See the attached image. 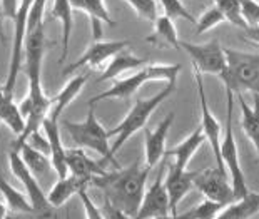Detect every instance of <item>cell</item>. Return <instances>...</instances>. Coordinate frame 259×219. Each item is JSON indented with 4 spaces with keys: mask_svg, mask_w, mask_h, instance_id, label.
<instances>
[{
    "mask_svg": "<svg viewBox=\"0 0 259 219\" xmlns=\"http://www.w3.org/2000/svg\"><path fill=\"white\" fill-rule=\"evenodd\" d=\"M9 166H10V171H12L14 176L20 181L22 186H24V191H25L24 194L27 196V199H29L32 209H34V214H37L38 217L51 216L52 206L49 204L46 191H44L42 186L38 184V181L34 174L27 169L19 152H15V151L9 152Z\"/></svg>",
    "mask_w": 259,
    "mask_h": 219,
    "instance_id": "cell-7",
    "label": "cell"
},
{
    "mask_svg": "<svg viewBox=\"0 0 259 219\" xmlns=\"http://www.w3.org/2000/svg\"><path fill=\"white\" fill-rule=\"evenodd\" d=\"M134 12L139 15V17L146 19L149 22H154L159 15H157V2L156 0H125Z\"/></svg>",
    "mask_w": 259,
    "mask_h": 219,
    "instance_id": "cell-34",
    "label": "cell"
},
{
    "mask_svg": "<svg viewBox=\"0 0 259 219\" xmlns=\"http://www.w3.org/2000/svg\"><path fill=\"white\" fill-rule=\"evenodd\" d=\"M65 164H67L69 174L85 179L87 183H91L94 178H101L106 174L102 162L91 159L82 149H65Z\"/></svg>",
    "mask_w": 259,
    "mask_h": 219,
    "instance_id": "cell-16",
    "label": "cell"
},
{
    "mask_svg": "<svg viewBox=\"0 0 259 219\" xmlns=\"http://www.w3.org/2000/svg\"><path fill=\"white\" fill-rule=\"evenodd\" d=\"M69 2L72 9L82 10V12H85L91 17L94 40L102 39L101 22H106L109 25H115V20L111 19V14H109L104 0H69Z\"/></svg>",
    "mask_w": 259,
    "mask_h": 219,
    "instance_id": "cell-19",
    "label": "cell"
},
{
    "mask_svg": "<svg viewBox=\"0 0 259 219\" xmlns=\"http://www.w3.org/2000/svg\"><path fill=\"white\" fill-rule=\"evenodd\" d=\"M34 0H19L17 12L14 15V42H12V52H10V64H9V74L5 80L4 91L7 94L14 96L15 84H17L19 72L24 60V42L27 35V20H29L30 7Z\"/></svg>",
    "mask_w": 259,
    "mask_h": 219,
    "instance_id": "cell-6",
    "label": "cell"
},
{
    "mask_svg": "<svg viewBox=\"0 0 259 219\" xmlns=\"http://www.w3.org/2000/svg\"><path fill=\"white\" fill-rule=\"evenodd\" d=\"M174 91H176V84L167 82L166 87L159 91L156 96L149 97V99H137L134 102V106H132V109L129 111V114L120 120V124L117 125V127L107 130L109 138H115L112 146H111L112 157H115L117 151L137 133V130L146 127L149 117L152 116L154 111H156V109L161 106V104L166 101Z\"/></svg>",
    "mask_w": 259,
    "mask_h": 219,
    "instance_id": "cell-2",
    "label": "cell"
},
{
    "mask_svg": "<svg viewBox=\"0 0 259 219\" xmlns=\"http://www.w3.org/2000/svg\"><path fill=\"white\" fill-rule=\"evenodd\" d=\"M7 219H14V217H9V216H7Z\"/></svg>",
    "mask_w": 259,
    "mask_h": 219,
    "instance_id": "cell-43",
    "label": "cell"
},
{
    "mask_svg": "<svg viewBox=\"0 0 259 219\" xmlns=\"http://www.w3.org/2000/svg\"><path fill=\"white\" fill-rule=\"evenodd\" d=\"M181 69H183L181 64H146L149 80H162L166 84L167 82L176 84Z\"/></svg>",
    "mask_w": 259,
    "mask_h": 219,
    "instance_id": "cell-31",
    "label": "cell"
},
{
    "mask_svg": "<svg viewBox=\"0 0 259 219\" xmlns=\"http://www.w3.org/2000/svg\"><path fill=\"white\" fill-rule=\"evenodd\" d=\"M91 183H87L85 179L75 178L72 174H67L65 178H60L56 184L52 186V189L47 193V201L52 207H60L64 206L72 196L79 194L80 191L87 189V186Z\"/></svg>",
    "mask_w": 259,
    "mask_h": 219,
    "instance_id": "cell-20",
    "label": "cell"
},
{
    "mask_svg": "<svg viewBox=\"0 0 259 219\" xmlns=\"http://www.w3.org/2000/svg\"><path fill=\"white\" fill-rule=\"evenodd\" d=\"M82 201V204H84V211H85V219H104L102 216V211L101 207L96 206V202L91 199V196L87 194V189L80 191L79 194H77Z\"/></svg>",
    "mask_w": 259,
    "mask_h": 219,
    "instance_id": "cell-37",
    "label": "cell"
},
{
    "mask_svg": "<svg viewBox=\"0 0 259 219\" xmlns=\"http://www.w3.org/2000/svg\"><path fill=\"white\" fill-rule=\"evenodd\" d=\"M194 69V67H192ZM194 79H196V84H197V94H199V107H201V124L199 127L202 129V134L204 138L207 139L209 146H211V151L214 157H216V162H218V169L221 172H226L224 169V164L221 159V151H219V144H221V138H223V129H221V124L219 120L214 117V114L211 112L209 109V104L206 99V92H204V84H202V74L197 72L194 69ZM228 174V172H226Z\"/></svg>",
    "mask_w": 259,
    "mask_h": 219,
    "instance_id": "cell-10",
    "label": "cell"
},
{
    "mask_svg": "<svg viewBox=\"0 0 259 219\" xmlns=\"http://www.w3.org/2000/svg\"><path fill=\"white\" fill-rule=\"evenodd\" d=\"M102 216L104 219H132L131 216H127L125 212L122 211H119L117 207H114L111 202H104V206H102Z\"/></svg>",
    "mask_w": 259,
    "mask_h": 219,
    "instance_id": "cell-38",
    "label": "cell"
},
{
    "mask_svg": "<svg viewBox=\"0 0 259 219\" xmlns=\"http://www.w3.org/2000/svg\"><path fill=\"white\" fill-rule=\"evenodd\" d=\"M147 64L146 59L136 57L134 54H131L127 49L117 52L115 56L111 59V62L107 64V67L102 70L101 77H97V84H102L106 80H112V79H119V75H122L127 70H134V69H141Z\"/></svg>",
    "mask_w": 259,
    "mask_h": 219,
    "instance_id": "cell-21",
    "label": "cell"
},
{
    "mask_svg": "<svg viewBox=\"0 0 259 219\" xmlns=\"http://www.w3.org/2000/svg\"><path fill=\"white\" fill-rule=\"evenodd\" d=\"M154 219H176V216H170V214H167V216H162V217H154Z\"/></svg>",
    "mask_w": 259,
    "mask_h": 219,
    "instance_id": "cell-41",
    "label": "cell"
},
{
    "mask_svg": "<svg viewBox=\"0 0 259 219\" xmlns=\"http://www.w3.org/2000/svg\"><path fill=\"white\" fill-rule=\"evenodd\" d=\"M167 174L166 179H164V186H166L167 191V198H169V214L170 216H178V206L179 202L183 201L187 193L194 188L192 181H194V176L197 171H179V169L172 167L169 164L166 167Z\"/></svg>",
    "mask_w": 259,
    "mask_h": 219,
    "instance_id": "cell-13",
    "label": "cell"
},
{
    "mask_svg": "<svg viewBox=\"0 0 259 219\" xmlns=\"http://www.w3.org/2000/svg\"><path fill=\"white\" fill-rule=\"evenodd\" d=\"M72 10L74 9L70 7L69 0H54L51 15L54 19L60 20V24H62V56H60V60H59L60 64L67 59V52H69V42H70V35H72V29H74Z\"/></svg>",
    "mask_w": 259,
    "mask_h": 219,
    "instance_id": "cell-24",
    "label": "cell"
},
{
    "mask_svg": "<svg viewBox=\"0 0 259 219\" xmlns=\"http://www.w3.org/2000/svg\"><path fill=\"white\" fill-rule=\"evenodd\" d=\"M164 174H166V164L161 167L156 181L144 191L139 211L134 219H154L169 214V198L164 186Z\"/></svg>",
    "mask_w": 259,
    "mask_h": 219,
    "instance_id": "cell-12",
    "label": "cell"
},
{
    "mask_svg": "<svg viewBox=\"0 0 259 219\" xmlns=\"http://www.w3.org/2000/svg\"><path fill=\"white\" fill-rule=\"evenodd\" d=\"M4 20H5V15H4V10H2V5H0V42H5V30H4Z\"/></svg>",
    "mask_w": 259,
    "mask_h": 219,
    "instance_id": "cell-40",
    "label": "cell"
},
{
    "mask_svg": "<svg viewBox=\"0 0 259 219\" xmlns=\"http://www.w3.org/2000/svg\"><path fill=\"white\" fill-rule=\"evenodd\" d=\"M149 172L151 167L136 161L127 167H115L111 172L106 171L104 176L94 178L91 183L104 191L107 202L134 219L144 196Z\"/></svg>",
    "mask_w": 259,
    "mask_h": 219,
    "instance_id": "cell-1",
    "label": "cell"
},
{
    "mask_svg": "<svg viewBox=\"0 0 259 219\" xmlns=\"http://www.w3.org/2000/svg\"><path fill=\"white\" fill-rule=\"evenodd\" d=\"M87 79H89V74L75 75L72 80H69L67 84L64 85V89L60 91L56 97H51V107H49V112L46 117L52 120H59L64 109L79 96V92L82 91V87H84Z\"/></svg>",
    "mask_w": 259,
    "mask_h": 219,
    "instance_id": "cell-22",
    "label": "cell"
},
{
    "mask_svg": "<svg viewBox=\"0 0 259 219\" xmlns=\"http://www.w3.org/2000/svg\"><path fill=\"white\" fill-rule=\"evenodd\" d=\"M172 122H174V112H170L154 130L144 129V138H146L144 139V147H146L144 154H146V166L147 167L152 169L164 157L167 134H169Z\"/></svg>",
    "mask_w": 259,
    "mask_h": 219,
    "instance_id": "cell-14",
    "label": "cell"
},
{
    "mask_svg": "<svg viewBox=\"0 0 259 219\" xmlns=\"http://www.w3.org/2000/svg\"><path fill=\"white\" fill-rule=\"evenodd\" d=\"M259 209V196L254 191H251L246 198L234 201L233 204L226 206L224 209L214 219H251L257 214Z\"/></svg>",
    "mask_w": 259,
    "mask_h": 219,
    "instance_id": "cell-25",
    "label": "cell"
},
{
    "mask_svg": "<svg viewBox=\"0 0 259 219\" xmlns=\"http://www.w3.org/2000/svg\"><path fill=\"white\" fill-rule=\"evenodd\" d=\"M179 49L189 54L192 59V67L201 74L216 75L221 79L226 70L224 47L218 40H211L207 43H191L179 40Z\"/></svg>",
    "mask_w": 259,
    "mask_h": 219,
    "instance_id": "cell-8",
    "label": "cell"
},
{
    "mask_svg": "<svg viewBox=\"0 0 259 219\" xmlns=\"http://www.w3.org/2000/svg\"><path fill=\"white\" fill-rule=\"evenodd\" d=\"M146 82H149V75H147V70L144 65V67H141L136 74L129 75V77L115 79V84L111 87V89L104 91L101 94H97L96 97H92L89 101V106H94V104L106 101V99H129V97L134 96Z\"/></svg>",
    "mask_w": 259,
    "mask_h": 219,
    "instance_id": "cell-15",
    "label": "cell"
},
{
    "mask_svg": "<svg viewBox=\"0 0 259 219\" xmlns=\"http://www.w3.org/2000/svg\"><path fill=\"white\" fill-rule=\"evenodd\" d=\"M241 15L249 29H257L259 22V7L256 0H239Z\"/></svg>",
    "mask_w": 259,
    "mask_h": 219,
    "instance_id": "cell-36",
    "label": "cell"
},
{
    "mask_svg": "<svg viewBox=\"0 0 259 219\" xmlns=\"http://www.w3.org/2000/svg\"><path fill=\"white\" fill-rule=\"evenodd\" d=\"M204 141H206V138H204V134H202V129L197 125V127L192 130V134L187 136L183 142H179L178 146H174L172 149H169V151L166 149L164 156H172L174 162L170 164V166L179 169V171H186L191 159L197 152V149L204 144Z\"/></svg>",
    "mask_w": 259,
    "mask_h": 219,
    "instance_id": "cell-18",
    "label": "cell"
},
{
    "mask_svg": "<svg viewBox=\"0 0 259 219\" xmlns=\"http://www.w3.org/2000/svg\"><path fill=\"white\" fill-rule=\"evenodd\" d=\"M226 70L221 75L224 87L233 91V94L246 91L257 96L259 85V56L242 51L224 49Z\"/></svg>",
    "mask_w": 259,
    "mask_h": 219,
    "instance_id": "cell-3",
    "label": "cell"
},
{
    "mask_svg": "<svg viewBox=\"0 0 259 219\" xmlns=\"http://www.w3.org/2000/svg\"><path fill=\"white\" fill-rule=\"evenodd\" d=\"M67 219H70V217H69V212H67Z\"/></svg>",
    "mask_w": 259,
    "mask_h": 219,
    "instance_id": "cell-42",
    "label": "cell"
},
{
    "mask_svg": "<svg viewBox=\"0 0 259 219\" xmlns=\"http://www.w3.org/2000/svg\"><path fill=\"white\" fill-rule=\"evenodd\" d=\"M233 91L226 89V97H228V117H226V129L221 138V144H219V151H221V159L224 164L226 172H229V183L233 188L236 201L246 198L251 193L249 186L246 183L244 171H242L241 161H239V152L238 144L234 139V130H233Z\"/></svg>",
    "mask_w": 259,
    "mask_h": 219,
    "instance_id": "cell-4",
    "label": "cell"
},
{
    "mask_svg": "<svg viewBox=\"0 0 259 219\" xmlns=\"http://www.w3.org/2000/svg\"><path fill=\"white\" fill-rule=\"evenodd\" d=\"M192 184L207 201L218 202L221 206H229L236 201L228 174L221 172L218 167L197 171Z\"/></svg>",
    "mask_w": 259,
    "mask_h": 219,
    "instance_id": "cell-9",
    "label": "cell"
},
{
    "mask_svg": "<svg viewBox=\"0 0 259 219\" xmlns=\"http://www.w3.org/2000/svg\"><path fill=\"white\" fill-rule=\"evenodd\" d=\"M131 40H94L92 46L87 49V51L82 54V56L75 60L74 64H70L65 67L64 75H69L75 72L79 69H97L102 67L104 62L109 59H112L115 54L124 51V49L129 47Z\"/></svg>",
    "mask_w": 259,
    "mask_h": 219,
    "instance_id": "cell-11",
    "label": "cell"
},
{
    "mask_svg": "<svg viewBox=\"0 0 259 219\" xmlns=\"http://www.w3.org/2000/svg\"><path fill=\"white\" fill-rule=\"evenodd\" d=\"M149 42H156V43H164L179 51V35L176 30L174 22L170 20L166 15L157 17L154 20V34L147 37Z\"/></svg>",
    "mask_w": 259,
    "mask_h": 219,
    "instance_id": "cell-28",
    "label": "cell"
},
{
    "mask_svg": "<svg viewBox=\"0 0 259 219\" xmlns=\"http://www.w3.org/2000/svg\"><path fill=\"white\" fill-rule=\"evenodd\" d=\"M214 2H216V7L219 9V12L223 14V17H224L226 22H229V24L239 27V29L246 30V32L252 30V29L247 27L244 19H242L239 0H214Z\"/></svg>",
    "mask_w": 259,
    "mask_h": 219,
    "instance_id": "cell-30",
    "label": "cell"
},
{
    "mask_svg": "<svg viewBox=\"0 0 259 219\" xmlns=\"http://www.w3.org/2000/svg\"><path fill=\"white\" fill-rule=\"evenodd\" d=\"M234 96L238 97V102H239V107H241V127H242V133L246 134V138L251 141L252 147H254V151L257 152V149H259V144H257L259 122H257V116H256V109L247 106L244 96H242L241 92H238V94H234Z\"/></svg>",
    "mask_w": 259,
    "mask_h": 219,
    "instance_id": "cell-29",
    "label": "cell"
},
{
    "mask_svg": "<svg viewBox=\"0 0 259 219\" xmlns=\"http://www.w3.org/2000/svg\"><path fill=\"white\" fill-rule=\"evenodd\" d=\"M64 129L67 130V134L72 138L79 147H85L94 152H97L99 156H102L104 161L112 162L115 167H119L115 157L111 154V144L109 141L111 138L107 136V130L104 129V125L99 122V119L96 117L94 107L89 106V112L87 117L82 122H70V120H64Z\"/></svg>",
    "mask_w": 259,
    "mask_h": 219,
    "instance_id": "cell-5",
    "label": "cell"
},
{
    "mask_svg": "<svg viewBox=\"0 0 259 219\" xmlns=\"http://www.w3.org/2000/svg\"><path fill=\"white\" fill-rule=\"evenodd\" d=\"M42 133L46 134V138L49 141V147H51V162L54 171L57 172L59 179L67 176V164H65V147L60 141V130H59V120L52 119H44L40 125Z\"/></svg>",
    "mask_w": 259,
    "mask_h": 219,
    "instance_id": "cell-17",
    "label": "cell"
},
{
    "mask_svg": "<svg viewBox=\"0 0 259 219\" xmlns=\"http://www.w3.org/2000/svg\"><path fill=\"white\" fill-rule=\"evenodd\" d=\"M164 9V15L169 17L170 20H176V19H181V20H186L189 24H194L196 25V19L187 12V9L183 5L181 0H159Z\"/></svg>",
    "mask_w": 259,
    "mask_h": 219,
    "instance_id": "cell-33",
    "label": "cell"
},
{
    "mask_svg": "<svg viewBox=\"0 0 259 219\" xmlns=\"http://www.w3.org/2000/svg\"><path fill=\"white\" fill-rule=\"evenodd\" d=\"M0 122L7 125L17 138L25 129V120L20 114L19 104H15L12 94L4 91V85H0Z\"/></svg>",
    "mask_w": 259,
    "mask_h": 219,
    "instance_id": "cell-23",
    "label": "cell"
},
{
    "mask_svg": "<svg viewBox=\"0 0 259 219\" xmlns=\"http://www.w3.org/2000/svg\"><path fill=\"white\" fill-rule=\"evenodd\" d=\"M0 5H2V10H4V15L5 19H14L15 12H17V7H19V0H0Z\"/></svg>",
    "mask_w": 259,
    "mask_h": 219,
    "instance_id": "cell-39",
    "label": "cell"
},
{
    "mask_svg": "<svg viewBox=\"0 0 259 219\" xmlns=\"http://www.w3.org/2000/svg\"><path fill=\"white\" fill-rule=\"evenodd\" d=\"M0 194L4 198V204L7 206V209L15 212H27V214H34L29 199L24 193H20L19 189H15L9 181L0 174Z\"/></svg>",
    "mask_w": 259,
    "mask_h": 219,
    "instance_id": "cell-27",
    "label": "cell"
},
{
    "mask_svg": "<svg viewBox=\"0 0 259 219\" xmlns=\"http://www.w3.org/2000/svg\"><path fill=\"white\" fill-rule=\"evenodd\" d=\"M223 22H226V20L223 17V14L219 12L218 7L209 9L206 14L201 15L199 20H196V25H197V32H196V34L201 35V34H204V32L211 30L212 27H216L218 24H223Z\"/></svg>",
    "mask_w": 259,
    "mask_h": 219,
    "instance_id": "cell-35",
    "label": "cell"
},
{
    "mask_svg": "<svg viewBox=\"0 0 259 219\" xmlns=\"http://www.w3.org/2000/svg\"><path fill=\"white\" fill-rule=\"evenodd\" d=\"M224 207L226 206H221V204H218V202L206 199L204 202H201V204H197L196 207H192V209L183 212V214H178L176 219H214Z\"/></svg>",
    "mask_w": 259,
    "mask_h": 219,
    "instance_id": "cell-32",
    "label": "cell"
},
{
    "mask_svg": "<svg viewBox=\"0 0 259 219\" xmlns=\"http://www.w3.org/2000/svg\"><path fill=\"white\" fill-rule=\"evenodd\" d=\"M19 154L22 157V161L27 166V169L34 174L35 178H42V176H47L49 172L54 171L52 167V162H51V157L42 154V152H38L35 149H32L29 144H22L19 147Z\"/></svg>",
    "mask_w": 259,
    "mask_h": 219,
    "instance_id": "cell-26",
    "label": "cell"
}]
</instances>
